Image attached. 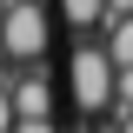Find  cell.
I'll return each mask as SVG.
<instances>
[{"mask_svg":"<svg viewBox=\"0 0 133 133\" xmlns=\"http://www.w3.org/2000/svg\"><path fill=\"white\" fill-rule=\"evenodd\" d=\"M66 80H73V107H80L87 127H93V120H107V107H113V66H107V53H100L93 33H80V40H73Z\"/></svg>","mask_w":133,"mask_h":133,"instance_id":"obj_1","label":"cell"},{"mask_svg":"<svg viewBox=\"0 0 133 133\" xmlns=\"http://www.w3.org/2000/svg\"><path fill=\"white\" fill-rule=\"evenodd\" d=\"M47 7L40 0H7V14H0V53L27 73V66H40L47 60Z\"/></svg>","mask_w":133,"mask_h":133,"instance_id":"obj_2","label":"cell"}]
</instances>
